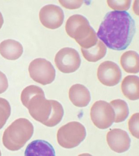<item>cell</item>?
Returning a JSON list of instances; mask_svg holds the SVG:
<instances>
[{
    "label": "cell",
    "instance_id": "4",
    "mask_svg": "<svg viewBox=\"0 0 139 156\" xmlns=\"http://www.w3.org/2000/svg\"><path fill=\"white\" fill-rule=\"evenodd\" d=\"M32 123L25 118L14 121L4 131L2 143L9 150L16 151L25 146L34 134Z\"/></svg>",
    "mask_w": 139,
    "mask_h": 156
},
{
    "label": "cell",
    "instance_id": "5",
    "mask_svg": "<svg viewBox=\"0 0 139 156\" xmlns=\"http://www.w3.org/2000/svg\"><path fill=\"white\" fill-rule=\"evenodd\" d=\"M86 131L84 126L79 122H72L61 126L57 132L58 144L62 147L72 149L84 140Z\"/></svg>",
    "mask_w": 139,
    "mask_h": 156
},
{
    "label": "cell",
    "instance_id": "1",
    "mask_svg": "<svg viewBox=\"0 0 139 156\" xmlns=\"http://www.w3.org/2000/svg\"><path fill=\"white\" fill-rule=\"evenodd\" d=\"M136 32L135 21L126 11L107 13L97 33V37L110 49L124 50L130 45Z\"/></svg>",
    "mask_w": 139,
    "mask_h": 156
},
{
    "label": "cell",
    "instance_id": "15",
    "mask_svg": "<svg viewBox=\"0 0 139 156\" xmlns=\"http://www.w3.org/2000/svg\"><path fill=\"white\" fill-rule=\"evenodd\" d=\"M139 79L135 75L126 76L121 83V90L125 97L131 101L139 98Z\"/></svg>",
    "mask_w": 139,
    "mask_h": 156
},
{
    "label": "cell",
    "instance_id": "13",
    "mask_svg": "<svg viewBox=\"0 0 139 156\" xmlns=\"http://www.w3.org/2000/svg\"><path fill=\"white\" fill-rule=\"evenodd\" d=\"M23 52L22 45L15 40H5L0 44V54L9 60H15L20 58Z\"/></svg>",
    "mask_w": 139,
    "mask_h": 156
},
{
    "label": "cell",
    "instance_id": "16",
    "mask_svg": "<svg viewBox=\"0 0 139 156\" xmlns=\"http://www.w3.org/2000/svg\"><path fill=\"white\" fill-rule=\"evenodd\" d=\"M139 54L134 51L125 52L121 56L120 64L128 73L137 74L139 71Z\"/></svg>",
    "mask_w": 139,
    "mask_h": 156
},
{
    "label": "cell",
    "instance_id": "23",
    "mask_svg": "<svg viewBox=\"0 0 139 156\" xmlns=\"http://www.w3.org/2000/svg\"><path fill=\"white\" fill-rule=\"evenodd\" d=\"M9 87V83L7 76L0 71V94L6 91Z\"/></svg>",
    "mask_w": 139,
    "mask_h": 156
},
{
    "label": "cell",
    "instance_id": "12",
    "mask_svg": "<svg viewBox=\"0 0 139 156\" xmlns=\"http://www.w3.org/2000/svg\"><path fill=\"white\" fill-rule=\"evenodd\" d=\"M69 97L73 104L79 108L86 107L91 100L89 90L81 84H76L70 88Z\"/></svg>",
    "mask_w": 139,
    "mask_h": 156
},
{
    "label": "cell",
    "instance_id": "6",
    "mask_svg": "<svg viewBox=\"0 0 139 156\" xmlns=\"http://www.w3.org/2000/svg\"><path fill=\"white\" fill-rule=\"evenodd\" d=\"M28 71L31 78L43 85L51 83L56 76V71L52 63L42 58L33 60L29 65Z\"/></svg>",
    "mask_w": 139,
    "mask_h": 156
},
{
    "label": "cell",
    "instance_id": "14",
    "mask_svg": "<svg viewBox=\"0 0 139 156\" xmlns=\"http://www.w3.org/2000/svg\"><path fill=\"white\" fill-rule=\"evenodd\" d=\"M25 156H55V151L49 143L43 140H36L27 147Z\"/></svg>",
    "mask_w": 139,
    "mask_h": 156
},
{
    "label": "cell",
    "instance_id": "2",
    "mask_svg": "<svg viewBox=\"0 0 139 156\" xmlns=\"http://www.w3.org/2000/svg\"><path fill=\"white\" fill-rule=\"evenodd\" d=\"M20 99L31 116L45 126H56L63 118L62 105L57 101L46 99L44 92L38 86L32 85L25 88Z\"/></svg>",
    "mask_w": 139,
    "mask_h": 156
},
{
    "label": "cell",
    "instance_id": "11",
    "mask_svg": "<svg viewBox=\"0 0 139 156\" xmlns=\"http://www.w3.org/2000/svg\"><path fill=\"white\" fill-rule=\"evenodd\" d=\"M106 139L110 148L117 153L126 152L130 147L131 140L129 134L119 128L110 130L107 134Z\"/></svg>",
    "mask_w": 139,
    "mask_h": 156
},
{
    "label": "cell",
    "instance_id": "3",
    "mask_svg": "<svg viewBox=\"0 0 139 156\" xmlns=\"http://www.w3.org/2000/svg\"><path fill=\"white\" fill-rule=\"evenodd\" d=\"M66 31L70 37L74 39L83 48H90L98 41L97 33L90 25L88 20L82 15L70 17L66 22Z\"/></svg>",
    "mask_w": 139,
    "mask_h": 156
},
{
    "label": "cell",
    "instance_id": "9",
    "mask_svg": "<svg viewBox=\"0 0 139 156\" xmlns=\"http://www.w3.org/2000/svg\"><path fill=\"white\" fill-rule=\"evenodd\" d=\"M64 17L62 9L53 4L45 6L39 13V18L42 24L50 29H56L61 27L64 22Z\"/></svg>",
    "mask_w": 139,
    "mask_h": 156
},
{
    "label": "cell",
    "instance_id": "20",
    "mask_svg": "<svg viewBox=\"0 0 139 156\" xmlns=\"http://www.w3.org/2000/svg\"><path fill=\"white\" fill-rule=\"evenodd\" d=\"M139 113H135L131 116L128 122V126L131 134L136 139H139Z\"/></svg>",
    "mask_w": 139,
    "mask_h": 156
},
{
    "label": "cell",
    "instance_id": "17",
    "mask_svg": "<svg viewBox=\"0 0 139 156\" xmlns=\"http://www.w3.org/2000/svg\"><path fill=\"white\" fill-rule=\"evenodd\" d=\"M81 51L84 58L90 62H96L104 58L107 52L105 45L98 40L96 44L88 49L81 48Z\"/></svg>",
    "mask_w": 139,
    "mask_h": 156
},
{
    "label": "cell",
    "instance_id": "7",
    "mask_svg": "<svg viewBox=\"0 0 139 156\" xmlns=\"http://www.w3.org/2000/svg\"><path fill=\"white\" fill-rule=\"evenodd\" d=\"M91 119L95 126L100 129H107L115 121V113L110 103L104 101H96L90 112Z\"/></svg>",
    "mask_w": 139,
    "mask_h": 156
},
{
    "label": "cell",
    "instance_id": "19",
    "mask_svg": "<svg viewBox=\"0 0 139 156\" xmlns=\"http://www.w3.org/2000/svg\"><path fill=\"white\" fill-rule=\"evenodd\" d=\"M11 109L9 101L0 98V130L5 125L11 115Z\"/></svg>",
    "mask_w": 139,
    "mask_h": 156
},
{
    "label": "cell",
    "instance_id": "22",
    "mask_svg": "<svg viewBox=\"0 0 139 156\" xmlns=\"http://www.w3.org/2000/svg\"><path fill=\"white\" fill-rule=\"evenodd\" d=\"M61 5L68 9H79L83 3V1H59Z\"/></svg>",
    "mask_w": 139,
    "mask_h": 156
},
{
    "label": "cell",
    "instance_id": "18",
    "mask_svg": "<svg viewBox=\"0 0 139 156\" xmlns=\"http://www.w3.org/2000/svg\"><path fill=\"white\" fill-rule=\"evenodd\" d=\"M115 113V123H120L127 118L129 115V107L125 101L121 99H116L110 101Z\"/></svg>",
    "mask_w": 139,
    "mask_h": 156
},
{
    "label": "cell",
    "instance_id": "25",
    "mask_svg": "<svg viewBox=\"0 0 139 156\" xmlns=\"http://www.w3.org/2000/svg\"><path fill=\"white\" fill-rule=\"evenodd\" d=\"M1 155H2L1 151H0V156H1Z\"/></svg>",
    "mask_w": 139,
    "mask_h": 156
},
{
    "label": "cell",
    "instance_id": "10",
    "mask_svg": "<svg viewBox=\"0 0 139 156\" xmlns=\"http://www.w3.org/2000/svg\"><path fill=\"white\" fill-rule=\"evenodd\" d=\"M98 79L101 83L108 87L119 83L122 78V71L119 66L110 61L102 62L98 68Z\"/></svg>",
    "mask_w": 139,
    "mask_h": 156
},
{
    "label": "cell",
    "instance_id": "24",
    "mask_svg": "<svg viewBox=\"0 0 139 156\" xmlns=\"http://www.w3.org/2000/svg\"><path fill=\"white\" fill-rule=\"evenodd\" d=\"M3 23H4V19H3V16H2V14L0 12V29L2 27L3 25Z\"/></svg>",
    "mask_w": 139,
    "mask_h": 156
},
{
    "label": "cell",
    "instance_id": "8",
    "mask_svg": "<svg viewBox=\"0 0 139 156\" xmlns=\"http://www.w3.org/2000/svg\"><path fill=\"white\" fill-rule=\"evenodd\" d=\"M54 61L57 68L64 73H74L80 67L81 63L78 52L70 47L63 48L58 51Z\"/></svg>",
    "mask_w": 139,
    "mask_h": 156
},
{
    "label": "cell",
    "instance_id": "21",
    "mask_svg": "<svg viewBox=\"0 0 139 156\" xmlns=\"http://www.w3.org/2000/svg\"><path fill=\"white\" fill-rule=\"evenodd\" d=\"M108 5L115 11H126L130 7L131 1H107Z\"/></svg>",
    "mask_w": 139,
    "mask_h": 156
}]
</instances>
